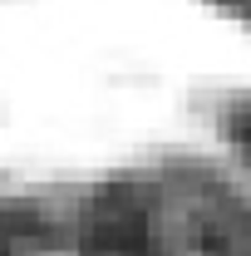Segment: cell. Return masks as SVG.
I'll return each mask as SVG.
<instances>
[{"instance_id": "cell-3", "label": "cell", "mask_w": 251, "mask_h": 256, "mask_svg": "<svg viewBox=\"0 0 251 256\" xmlns=\"http://www.w3.org/2000/svg\"><path fill=\"white\" fill-rule=\"evenodd\" d=\"M40 236H44L40 212H0V256H20V246Z\"/></svg>"}, {"instance_id": "cell-1", "label": "cell", "mask_w": 251, "mask_h": 256, "mask_svg": "<svg viewBox=\"0 0 251 256\" xmlns=\"http://www.w3.org/2000/svg\"><path fill=\"white\" fill-rule=\"evenodd\" d=\"M158 256H251V212L217 182H188L158 202Z\"/></svg>"}, {"instance_id": "cell-2", "label": "cell", "mask_w": 251, "mask_h": 256, "mask_svg": "<svg viewBox=\"0 0 251 256\" xmlns=\"http://www.w3.org/2000/svg\"><path fill=\"white\" fill-rule=\"evenodd\" d=\"M79 256H158V202L143 188H108L84 217Z\"/></svg>"}, {"instance_id": "cell-4", "label": "cell", "mask_w": 251, "mask_h": 256, "mask_svg": "<svg viewBox=\"0 0 251 256\" xmlns=\"http://www.w3.org/2000/svg\"><path fill=\"white\" fill-rule=\"evenodd\" d=\"M226 133H232V143L246 153V162H251V104H236L232 114H226Z\"/></svg>"}]
</instances>
